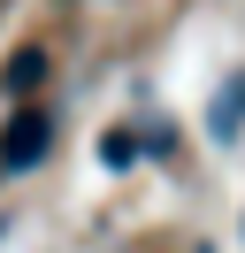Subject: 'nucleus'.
Instances as JSON below:
<instances>
[{"instance_id":"obj_4","label":"nucleus","mask_w":245,"mask_h":253,"mask_svg":"<svg viewBox=\"0 0 245 253\" xmlns=\"http://www.w3.org/2000/svg\"><path fill=\"white\" fill-rule=\"evenodd\" d=\"M100 161H107V169H138V130H107V138H100Z\"/></svg>"},{"instance_id":"obj_3","label":"nucleus","mask_w":245,"mask_h":253,"mask_svg":"<svg viewBox=\"0 0 245 253\" xmlns=\"http://www.w3.org/2000/svg\"><path fill=\"white\" fill-rule=\"evenodd\" d=\"M39 84H46V54H39V46H23V54L8 62V77H0V92H8V100H31Z\"/></svg>"},{"instance_id":"obj_5","label":"nucleus","mask_w":245,"mask_h":253,"mask_svg":"<svg viewBox=\"0 0 245 253\" xmlns=\"http://www.w3.org/2000/svg\"><path fill=\"white\" fill-rule=\"evenodd\" d=\"M192 253H214V246H192Z\"/></svg>"},{"instance_id":"obj_2","label":"nucleus","mask_w":245,"mask_h":253,"mask_svg":"<svg viewBox=\"0 0 245 253\" xmlns=\"http://www.w3.org/2000/svg\"><path fill=\"white\" fill-rule=\"evenodd\" d=\"M245 138V69H230L207 100V146H238Z\"/></svg>"},{"instance_id":"obj_1","label":"nucleus","mask_w":245,"mask_h":253,"mask_svg":"<svg viewBox=\"0 0 245 253\" xmlns=\"http://www.w3.org/2000/svg\"><path fill=\"white\" fill-rule=\"evenodd\" d=\"M46 154H54V115L39 100H15L8 130H0V176H31Z\"/></svg>"}]
</instances>
